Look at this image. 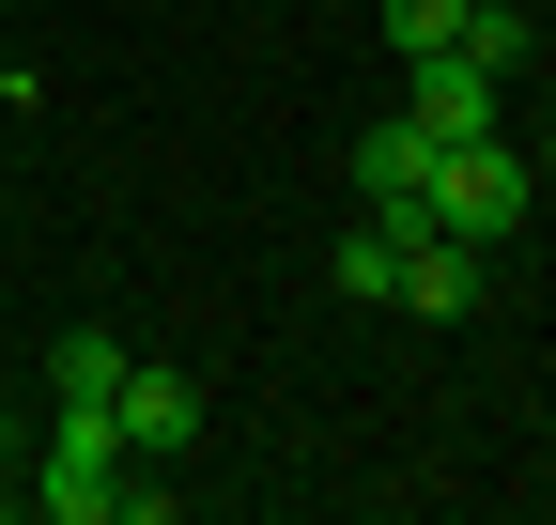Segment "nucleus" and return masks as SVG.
Instances as JSON below:
<instances>
[{
  "instance_id": "1",
  "label": "nucleus",
  "mask_w": 556,
  "mask_h": 525,
  "mask_svg": "<svg viewBox=\"0 0 556 525\" xmlns=\"http://www.w3.org/2000/svg\"><path fill=\"white\" fill-rule=\"evenodd\" d=\"M526 202H541V170L495 140V124H479V140H433V185H417V232H526Z\"/></svg>"
},
{
  "instance_id": "2",
  "label": "nucleus",
  "mask_w": 556,
  "mask_h": 525,
  "mask_svg": "<svg viewBox=\"0 0 556 525\" xmlns=\"http://www.w3.org/2000/svg\"><path fill=\"white\" fill-rule=\"evenodd\" d=\"M124 479H139L124 418H109V402H62V433L31 448V510H47V525H109V510H124Z\"/></svg>"
},
{
  "instance_id": "3",
  "label": "nucleus",
  "mask_w": 556,
  "mask_h": 525,
  "mask_svg": "<svg viewBox=\"0 0 556 525\" xmlns=\"http://www.w3.org/2000/svg\"><path fill=\"white\" fill-rule=\"evenodd\" d=\"M109 418H124V448H139V464H186V448H201V386H186V371H155V356H124Z\"/></svg>"
},
{
  "instance_id": "4",
  "label": "nucleus",
  "mask_w": 556,
  "mask_h": 525,
  "mask_svg": "<svg viewBox=\"0 0 556 525\" xmlns=\"http://www.w3.org/2000/svg\"><path fill=\"white\" fill-rule=\"evenodd\" d=\"M417 185H433V124L417 108L356 124V217H417Z\"/></svg>"
},
{
  "instance_id": "5",
  "label": "nucleus",
  "mask_w": 556,
  "mask_h": 525,
  "mask_svg": "<svg viewBox=\"0 0 556 525\" xmlns=\"http://www.w3.org/2000/svg\"><path fill=\"white\" fill-rule=\"evenodd\" d=\"M387 309H417V324H464V309H479V247H464V232H417Z\"/></svg>"
},
{
  "instance_id": "6",
  "label": "nucleus",
  "mask_w": 556,
  "mask_h": 525,
  "mask_svg": "<svg viewBox=\"0 0 556 525\" xmlns=\"http://www.w3.org/2000/svg\"><path fill=\"white\" fill-rule=\"evenodd\" d=\"M402 108L433 124V140H479V124H495V78H479L464 47H433V62H417V93H402Z\"/></svg>"
},
{
  "instance_id": "7",
  "label": "nucleus",
  "mask_w": 556,
  "mask_h": 525,
  "mask_svg": "<svg viewBox=\"0 0 556 525\" xmlns=\"http://www.w3.org/2000/svg\"><path fill=\"white\" fill-rule=\"evenodd\" d=\"M402 247H417V217H356L340 232V309H387L402 294Z\"/></svg>"
},
{
  "instance_id": "8",
  "label": "nucleus",
  "mask_w": 556,
  "mask_h": 525,
  "mask_svg": "<svg viewBox=\"0 0 556 525\" xmlns=\"http://www.w3.org/2000/svg\"><path fill=\"white\" fill-rule=\"evenodd\" d=\"M464 62H479V78H526V62H541V16H526V0H464Z\"/></svg>"
},
{
  "instance_id": "9",
  "label": "nucleus",
  "mask_w": 556,
  "mask_h": 525,
  "mask_svg": "<svg viewBox=\"0 0 556 525\" xmlns=\"http://www.w3.org/2000/svg\"><path fill=\"white\" fill-rule=\"evenodd\" d=\"M109 386H124V341H109V324L47 341V402H109Z\"/></svg>"
},
{
  "instance_id": "10",
  "label": "nucleus",
  "mask_w": 556,
  "mask_h": 525,
  "mask_svg": "<svg viewBox=\"0 0 556 525\" xmlns=\"http://www.w3.org/2000/svg\"><path fill=\"white\" fill-rule=\"evenodd\" d=\"M387 47H402V62H433V47H464V0H387Z\"/></svg>"
},
{
  "instance_id": "11",
  "label": "nucleus",
  "mask_w": 556,
  "mask_h": 525,
  "mask_svg": "<svg viewBox=\"0 0 556 525\" xmlns=\"http://www.w3.org/2000/svg\"><path fill=\"white\" fill-rule=\"evenodd\" d=\"M0 479H16V418H0Z\"/></svg>"
},
{
  "instance_id": "12",
  "label": "nucleus",
  "mask_w": 556,
  "mask_h": 525,
  "mask_svg": "<svg viewBox=\"0 0 556 525\" xmlns=\"http://www.w3.org/2000/svg\"><path fill=\"white\" fill-rule=\"evenodd\" d=\"M526 170H541V185H556V140H541V155H526Z\"/></svg>"
}]
</instances>
